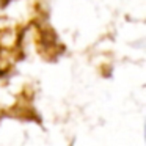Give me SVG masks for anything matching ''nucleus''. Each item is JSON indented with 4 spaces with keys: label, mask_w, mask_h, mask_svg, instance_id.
I'll list each match as a JSON object with an SVG mask.
<instances>
[{
    "label": "nucleus",
    "mask_w": 146,
    "mask_h": 146,
    "mask_svg": "<svg viewBox=\"0 0 146 146\" xmlns=\"http://www.w3.org/2000/svg\"><path fill=\"white\" fill-rule=\"evenodd\" d=\"M7 2H8V0H0V7H3V5L7 3Z\"/></svg>",
    "instance_id": "nucleus-2"
},
{
    "label": "nucleus",
    "mask_w": 146,
    "mask_h": 146,
    "mask_svg": "<svg viewBox=\"0 0 146 146\" xmlns=\"http://www.w3.org/2000/svg\"><path fill=\"white\" fill-rule=\"evenodd\" d=\"M19 30L16 25L0 19V72L7 71L19 55Z\"/></svg>",
    "instance_id": "nucleus-1"
}]
</instances>
